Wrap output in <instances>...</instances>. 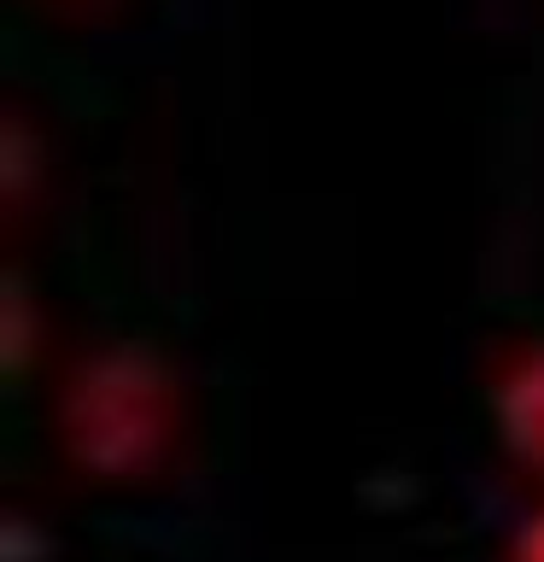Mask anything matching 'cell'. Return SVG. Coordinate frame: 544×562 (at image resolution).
I'll list each match as a JSON object with an SVG mask.
<instances>
[{"instance_id": "obj_2", "label": "cell", "mask_w": 544, "mask_h": 562, "mask_svg": "<svg viewBox=\"0 0 544 562\" xmlns=\"http://www.w3.org/2000/svg\"><path fill=\"white\" fill-rule=\"evenodd\" d=\"M486 428L521 474L544 481V334H526L503 351L486 381Z\"/></svg>"}, {"instance_id": "obj_1", "label": "cell", "mask_w": 544, "mask_h": 562, "mask_svg": "<svg viewBox=\"0 0 544 562\" xmlns=\"http://www.w3.org/2000/svg\"><path fill=\"white\" fill-rule=\"evenodd\" d=\"M65 463L94 486H147L188 446V386L147 334H105L82 346L53 393Z\"/></svg>"}, {"instance_id": "obj_4", "label": "cell", "mask_w": 544, "mask_h": 562, "mask_svg": "<svg viewBox=\"0 0 544 562\" xmlns=\"http://www.w3.org/2000/svg\"><path fill=\"white\" fill-rule=\"evenodd\" d=\"M59 7H88V0H59Z\"/></svg>"}, {"instance_id": "obj_3", "label": "cell", "mask_w": 544, "mask_h": 562, "mask_svg": "<svg viewBox=\"0 0 544 562\" xmlns=\"http://www.w3.org/2000/svg\"><path fill=\"white\" fill-rule=\"evenodd\" d=\"M509 562H544V504L515 527V539H509Z\"/></svg>"}]
</instances>
